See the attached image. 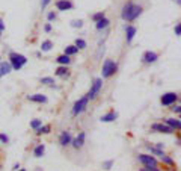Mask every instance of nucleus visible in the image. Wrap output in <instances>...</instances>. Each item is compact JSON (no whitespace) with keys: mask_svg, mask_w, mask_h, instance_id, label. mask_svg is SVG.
<instances>
[{"mask_svg":"<svg viewBox=\"0 0 181 171\" xmlns=\"http://www.w3.org/2000/svg\"><path fill=\"white\" fill-rule=\"evenodd\" d=\"M140 14H142V8H140V6L133 5V3H127V5H124V8H122L121 17L124 18V20H127V21H133V20H136Z\"/></svg>","mask_w":181,"mask_h":171,"instance_id":"f257e3e1","label":"nucleus"},{"mask_svg":"<svg viewBox=\"0 0 181 171\" xmlns=\"http://www.w3.org/2000/svg\"><path fill=\"white\" fill-rule=\"evenodd\" d=\"M139 161L145 165L143 170H148V171H151V170L157 171L158 170V168H157V167H158V165H157V161H155L153 156H148V154H139Z\"/></svg>","mask_w":181,"mask_h":171,"instance_id":"f03ea898","label":"nucleus"},{"mask_svg":"<svg viewBox=\"0 0 181 171\" xmlns=\"http://www.w3.org/2000/svg\"><path fill=\"white\" fill-rule=\"evenodd\" d=\"M11 67L14 70H20L24 64L27 62L26 56H23V55H17V53H11Z\"/></svg>","mask_w":181,"mask_h":171,"instance_id":"7ed1b4c3","label":"nucleus"},{"mask_svg":"<svg viewBox=\"0 0 181 171\" xmlns=\"http://www.w3.org/2000/svg\"><path fill=\"white\" fill-rule=\"evenodd\" d=\"M116 68H118V65L113 62V61H110V59H107L106 62L103 64V77H110L116 71Z\"/></svg>","mask_w":181,"mask_h":171,"instance_id":"20e7f679","label":"nucleus"},{"mask_svg":"<svg viewBox=\"0 0 181 171\" xmlns=\"http://www.w3.org/2000/svg\"><path fill=\"white\" fill-rule=\"evenodd\" d=\"M88 102H89V99H88V95L86 97H82L78 102H76V104H74V108H73V114L74 115H78V114H82V112L86 109V106H88Z\"/></svg>","mask_w":181,"mask_h":171,"instance_id":"39448f33","label":"nucleus"},{"mask_svg":"<svg viewBox=\"0 0 181 171\" xmlns=\"http://www.w3.org/2000/svg\"><path fill=\"white\" fill-rule=\"evenodd\" d=\"M101 85H103L101 79H95V82L92 83V88H91V91H89V94H88V99L94 100L95 97H97V94L100 93V89H101Z\"/></svg>","mask_w":181,"mask_h":171,"instance_id":"423d86ee","label":"nucleus"},{"mask_svg":"<svg viewBox=\"0 0 181 171\" xmlns=\"http://www.w3.org/2000/svg\"><path fill=\"white\" fill-rule=\"evenodd\" d=\"M177 99H178V95L175 94V93H168V94H164L162 97V104L163 106H169V104L177 102Z\"/></svg>","mask_w":181,"mask_h":171,"instance_id":"0eeeda50","label":"nucleus"},{"mask_svg":"<svg viewBox=\"0 0 181 171\" xmlns=\"http://www.w3.org/2000/svg\"><path fill=\"white\" fill-rule=\"evenodd\" d=\"M157 53H154V51H145V55H143V62H147V64H151V62H155L157 61Z\"/></svg>","mask_w":181,"mask_h":171,"instance_id":"6e6552de","label":"nucleus"},{"mask_svg":"<svg viewBox=\"0 0 181 171\" xmlns=\"http://www.w3.org/2000/svg\"><path fill=\"white\" fill-rule=\"evenodd\" d=\"M83 144H85V132H80L78 136L73 141V146L74 148H80V147H83Z\"/></svg>","mask_w":181,"mask_h":171,"instance_id":"1a4fd4ad","label":"nucleus"},{"mask_svg":"<svg viewBox=\"0 0 181 171\" xmlns=\"http://www.w3.org/2000/svg\"><path fill=\"white\" fill-rule=\"evenodd\" d=\"M153 129H154V130H158V132H162V133H172L173 132V129L169 127L168 124H154Z\"/></svg>","mask_w":181,"mask_h":171,"instance_id":"9d476101","label":"nucleus"},{"mask_svg":"<svg viewBox=\"0 0 181 171\" xmlns=\"http://www.w3.org/2000/svg\"><path fill=\"white\" fill-rule=\"evenodd\" d=\"M69 142H71V133H69V132H62L60 139H59V144L65 147V146H68Z\"/></svg>","mask_w":181,"mask_h":171,"instance_id":"9b49d317","label":"nucleus"},{"mask_svg":"<svg viewBox=\"0 0 181 171\" xmlns=\"http://www.w3.org/2000/svg\"><path fill=\"white\" fill-rule=\"evenodd\" d=\"M56 6L59 11H67V9H71L73 8V3L68 2V0H59L58 3H56Z\"/></svg>","mask_w":181,"mask_h":171,"instance_id":"f8f14e48","label":"nucleus"},{"mask_svg":"<svg viewBox=\"0 0 181 171\" xmlns=\"http://www.w3.org/2000/svg\"><path fill=\"white\" fill-rule=\"evenodd\" d=\"M30 102H36V103H47V97L43 94H33V95H29L27 97Z\"/></svg>","mask_w":181,"mask_h":171,"instance_id":"ddd939ff","label":"nucleus"},{"mask_svg":"<svg viewBox=\"0 0 181 171\" xmlns=\"http://www.w3.org/2000/svg\"><path fill=\"white\" fill-rule=\"evenodd\" d=\"M9 71H11V64H9V62L0 64V77H3L5 74H8Z\"/></svg>","mask_w":181,"mask_h":171,"instance_id":"4468645a","label":"nucleus"},{"mask_svg":"<svg viewBox=\"0 0 181 171\" xmlns=\"http://www.w3.org/2000/svg\"><path fill=\"white\" fill-rule=\"evenodd\" d=\"M134 35H136V27L128 26V27H127V43H131V41H133Z\"/></svg>","mask_w":181,"mask_h":171,"instance_id":"2eb2a0df","label":"nucleus"},{"mask_svg":"<svg viewBox=\"0 0 181 171\" xmlns=\"http://www.w3.org/2000/svg\"><path fill=\"white\" fill-rule=\"evenodd\" d=\"M116 117H118L116 112H109L107 115H103V117H101V121H103V123H110V121H113Z\"/></svg>","mask_w":181,"mask_h":171,"instance_id":"dca6fc26","label":"nucleus"},{"mask_svg":"<svg viewBox=\"0 0 181 171\" xmlns=\"http://www.w3.org/2000/svg\"><path fill=\"white\" fill-rule=\"evenodd\" d=\"M166 124L172 129H180V126H181L180 120H175V118H168V120H166Z\"/></svg>","mask_w":181,"mask_h":171,"instance_id":"f3484780","label":"nucleus"},{"mask_svg":"<svg viewBox=\"0 0 181 171\" xmlns=\"http://www.w3.org/2000/svg\"><path fill=\"white\" fill-rule=\"evenodd\" d=\"M107 26H109V20H107V18H101V20H98V21H97V29H98V30H101V29H104V27H107Z\"/></svg>","mask_w":181,"mask_h":171,"instance_id":"a211bd4d","label":"nucleus"},{"mask_svg":"<svg viewBox=\"0 0 181 171\" xmlns=\"http://www.w3.org/2000/svg\"><path fill=\"white\" fill-rule=\"evenodd\" d=\"M44 152H45V147H44V144H39V146L35 148V152H33L35 158H41V156L44 154Z\"/></svg>","mask_w":181,"mask_h":171,"instance_id":"6ab92c4d","label":"nucleus"},{"mask_svg":"<svg viewBox=\"0 0 181 171\" xmlns=\"http://www.w3.org/2000/svg\"><path fill=\"white\" fill-rule=\"evenodd\" d=\"M77 51H78V47H76V45H68V47H65V55H68V56L76 55Z\"/></svg>","mask_w":181,"mask_h":171,"instance_id":"aec40b11","label":"nucleus"},{"mask_svg":"<svg viewBox=\"0 0 181 171\" xmlns=\"http://www.w3.org/2000/svg\"><path fill=\"white\" fill-rule=\"evenodd\" d=\"M56 61H58L59 64H62V65H68L69 62H71V59H69L68 55H62V56H59Z\"/></svg>","mask_w":181,"mask_h":171,"instance_id":"412c9836","label":"nucleus"},{"mask_svg":"<svg viewBox=\"0 0 181 171\" xmlns=\"http://www.w3.org/2000/svg\"><path fill=\"white\" fill-rule=\"evenodd\" d=\"M52 47H53L52 41H44V43L41 44V50H43V51H48V50H52Z\"/></svg>","mask_w":181,"mask_h":171,"instance_id":"4be33fe9","label":"nucleus"},{"mask_svg":"<svg viewBox=\"0 0 181 171\" xmlns=\"http://www.w3.org/2000/svg\"><path fill=\"white\" fill-rule=\"evenodd\" d=\"M50 132V126H39V127L36 129V133L38 135H41V133H48Z\"/></svg>","mask_w":181,"mask_h":171,"instance_id":"5701e85b","label":"nucleus"},{"mask_svg":"<svg viewBox=\"0 0 181 171\" xmlns=\"http://www.w3.org/2000/svg\"><path fill=\"white\" fill-rule=\"evenodd\" d=\"M56 74L58 76H68V70H67V67H59L56 70Z\"/></svg>","mask_w":181,"mask_h":171,"instance_id":"b1692460","label":"nucleus"},{"mask_svg":"<svg viewBox=\"0 0 181 171\" xmlns=\"http://www.w3.org/2000/svg\"><path fill=\"white\" fill-rule=\"evenodd\" d=\"M41 83H45V85H53V83H54V80H53L52 77H43V79H41Z\"/></svg>","mask_w":181,"mask_h":171,"instance_id":"393cba45","label":"nucleus"},{"mask_svg":"<svg viewBox=\"0 0 181 171\" xmlns=\"http://www.w3.org/2000/svg\"><path fill=\"white\" fill-rule=\"evenodd\" d=\"M76 47L85 49V47H86V41H85V40H77V41H76Z\"/></svg>","mask_w":181,"mask_h":171,"instance_id":"a878e982","label":"nucleus"},{"mask_svg":"<svg viewBox=\"0 0 181 171\" xmlns=\"http://www.w3.org/2000/svg\"><path fill=\"white\" fill-rule=\"evenodd\" d=\"M160 158H162V161H163V162L169 163V165H172V163H173V161H172V159H169V158H168V156H166V154H162V156H160Z\"/></svg>","mask_w":181,"mask_h":171,"instance_id":"bb28decb","label":"nucleus"},{"mask_svg":"<svg viewBox=\"0 0 181 171\" xmlns=\"http://www.w3.org/2000/svg\"><path fill=\"white\" fill-rule=\"evenodd\" d=\"M71 26H73V27H82V26H83V21H82V20H74V21L71 23Z\"/></svg>","mask_w":181,"mask_h":171,"instance_id":"cd10ccee","label":"nucleus"},{"mask_svg":"<svg viewBox=\"0 0 181 171\" xmlns=\"http://www.w3.org/2000/svg\"><path fill=\"white\" fill-rule=\"evenodd\" d=\"M39 126H41V120H33L30 123V127H33V129H38Z\"/></svg>","mask_w":181,"mask_h":171,"instance_id":"c85d7f7f","label":"nucleus"},{"mask_svg":"<svg viewBox=\"0 0 181 171\" xmlns=\"http://www.w3.org/2000/svg\"><path fill=\"white\" fill-rule=\"evenodd\" d=\"M104 17V12H97V14H94L92 15V18H94L95 21H98V20H101V18Z\"/></svg>","mask_w":181,"mask_h":171,"instance_id":"c756f323","label":"nucleus"},{"mask_svg":"<svg viewBox=\"0 0 181 171\" xmlns=\"http://www.w3.org/2000/svg\"><path fill=\"white\" fill-rule=\"evenodd\" d=\"M175 35H178V36L181 35V24H180V23L175 26Z\"/></svg>","mask_w":181,"mask_h":171,"instance_id":"7c9ffc66","label":"nucleus"},{"mask_svg":"<svg viewBox=\"0 0 181 171\" xmlns=\"http://www.w3.org/2000/svg\"><path fill=\"white\" fill-rule=\"evenodd\" d=\"M0 141H2V142H8L9 138L6 136V135H3V133H0Z\"/></svg>","mask_w":181,"mask_h":171,"instance_id":"2f4dec72","label":"nucleus"},{"mask_svg":"<svg viewBox=\"0 0 181 171\" xmlns=\"http://www.w3.org/2000/svg\"><path fill=\"white\" fill-rule=\"evenodd\" d=\"M50 2H52V0H41V8L44 9L47 5H48V3H50Z\"/></svg>","mask_w":181,"mask_h":171,"instance_id":"473e14b6","label":"nucleus"},{"mask_svg":"<svg viewBox=\"0 0 181 171\" xmlns=\"http://www.w3.org/2000/svg\"><path fill=\"white\" fill-rule=\"evenodd\" d=\"M47 18H48V20L52 21V20H54V18H56V14H54V12H50V14L47 15Z\"/></svg>","mask_w":181,"mask_h":171,"instance_id":"72a5a7b5","label":"nucleus"},{"mask_svg":"<svg viewBox=\"0 0 181 171\" xmlns=\"http://www.w3.org/2000/svg\"><path fill=\"white\" fill-rule=\"evenodd\" d=\"M110 167H112V161H107V162L104 163V168H106V170H109Z\"/></svg>","mask_w":181,"mask_h":171,"instance_id":"f704fd0d","label":"nucleus"},{"mask_svg":"<svg viewBox=\"0 0 181 171\" xmlns=\"http://www.w3.org/2000/svg\"><path fill=\"white\" fill-rule=\"evenodd\" d=\"M172 109H173V112H177V114H180V112H181L180 106H175V108H172Z\"/></svg>","mask_w":181,"mask_h":171,"instance_id":"c9c22d12","label":"nucleus"},{"mask_svg":"<svg viewBox=\"0 0 181 171\" xmlns=\"http://www.w3.org/2000/svg\"><path fill=\"white\" fill-rule=\"evenodd\" d=\"M44 29H45V32H50V30H52V26H50V24H45V27H44Z\"/></svg>","mask_w":181,"mask_h":171,"instance_id":"e433bc0d","label":"nucleus"},{"mask_svg":"<svg viewBox=\"0 0 181 171\" xmlns=\"http://www.w3.org/2000/svg\"><path fill=\"white\" fill-rule=\"evenodd\" d=\"M3 29H5V24H3V21L0 20V30H3Z\"/></svg>","mask_w":181,"mask_h":171,"instance_id":"4c0bfd02","label":"nucleus"},{"mask_svg":"<svg viewBox=\"0 0 181 171\" xmlns=\"http://www.w3.org/2000/svg\"><path fill=\"white\" fill-rule=\"evenodd\" d=\"M0 34H2V30H0Z\"/></svg>","mask_w":181,"mask_h":171,"instance_id":"58836bf2","label":"nucleus"}]
</instances>
